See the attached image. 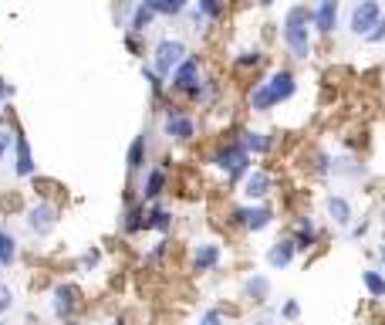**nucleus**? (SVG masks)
<instances>
[{"instance_id": "1", "label": "nucleus", "mask_w": 385, "mask_h": 325, "mask_svg": "<svg viewBox=\"0 0 385 325\" xmlns=\"http://www.w3.org/2000/svg\"><path fill=\"white\" fill-rule=\"evenodd\" d=\"M294 91H297L294 75H291L287 68H277V71H274L267 81H260V85L250 91V99H247V102H250V109H254V112H270L274 105L287 102Z\"/></svg>"}, {"instance_id": "2", "label": "nucleus", "mask_w": 385, "mask_h": 325, "mask_svg": "<svg viewBox=\"0 0 385 325\" xmlns=\"http://www.w3.org/2000/svg\"><path fill=\"white\" fill-rule=\"evenodd\" d=\"M284 44H287V51L294 54V58H311V11L308 7H291L287 17H284V31H281Z\"/></svg>"}, {"instance_id": "3", "label": "nucleus", "mask_w": 385, "mask_h": 325, "mask_svg": "<svg viewBox=\"0 0 385 325\" xmlns=\"http://www.w3.org/2000/svg\"><path fill=\"white\" fill-rule=\"evenodd\" d=\"M210 163H213L217 173L227 176V183L240 180V176L250 173V153H247V146L240 143V139H227V143H220L217 153L210 156Z\"/></svg>"}, {"instance_id": "4", "label": "nucleus", "mask_w": 385, "mask_h": 325, "mask_svg": "<svg viewBox=\"0 0 385 325\" xmlns=\"http://www.w3.org/2000/svg\"><path fill=\"white\" fill-rule=\"evenodd\" d=\"M230 221L237 224V227L250 231V234H260V231H267L270 224L277 221V214H274V207H267V204H244V207L230 210Z\"/></svg>"}, {"instance_id": "5", "label": "nucleus", "mask_w": 385, "mask_h": 325, "mask_svg": "<svg viewBox=\"0 0 385 325\" xmlns=\"http://www.w3.org/2000/svg\"><path fill=\"white\" fill-rule=\"evenodd\" d=\"M183 61H186V44L180 38H163L153 48V68L155 75H163V79H169Z\"/></svg>"}, {"instance_id": "6", "label": "nucleus", "mask_w": 385, "mask_h": 325, "mask_svg": "<svg viewBox=\"0 0 385 325\" xmlns=\"http://www.w3.org/2000/svg\"><path fill=\"white\" fill-rule=\"evenodd\" d=\"M78 305H81V291H78V285H68V281H61V285L51 288V315L54 319H61V322H71L78 312Z\"/></svg>"}, {"instance_id": "7", "label": "nucleus", "mask_w": 385, "mask_h": 325, "mask_svg": "<svg viewBox=\"0 0 385 325\" xmlns=\"http://www.w3.org/2000/svg\"><path fill=\"white\" fill-rule=\"evenodd\" d=\"M163 136L173 143H190V139H196V119L180 112V109H169L163 119Z\"/></svg>"}, {"instance_id": "8", "label": "nucleus", "mask_w": 385, "mask_h": 325, "mask_svg": "<svg viewBox=\"0 0 385 325\" xmlns=\"http://www.w3.org/2000/svg\"><path fill=\"white\" fill-rule=\"evenodd\" d=\"M27 231L38 237H48L58 227V207L54 204H48V200H41V204H34V207L27 210Z\"/></svg>"}, {"instance_id": "9", "label": "nucleus", "mask_w": 385, "mask_h": 325, "mask_svg": "<svg viewBox=\"0 0 385 325\" xmlns=\"http://www.w3.org/2000/svg\"><path fill=\"white\" fill-rule=\"evenodd\" d=\"M169 85H173V91H180V95H190L192 99V91L203 85V81H200V58H190V54H186V61L169 75Z\"/></svg>"}, {"instance_id": "10", "label": "nucleus", "mask_w": 385, "mask_h": 325, "mask_svg": "<svg viewBox=\"0 0 385 325\" xmlns=\"http://www.w3.org/2000/svg\"><path fill=\"white\" fill-rule=\"evenodd\" d=\"M379 21H382V7H379V0H361V4H355V11H351V17H348V27H351L359 38H365Z\"/></svg>"}, {"instance_id": "11", "label": "nucleus", "mask_w": 385, "mask_h": 325, "mask_svg": "<svg viewBox=\"0 0 385 325\" xmlns=\"http://www.w3.org/2000/svg\"><path fill=\"white\" fill-rule=\"evenodd\" d=\"M270 190H274V176H270L267 169H250L244 176V200L247 204H260L264 196H270Z\"/></svg>"}, {"instance_id": "12", "label": "nucleus", "mask_w": 385, "mask_h": 325, "mask_svg": "<svg viewBox=\"0 0 385 325\" xmlns=\"http://www.w3.org/2000/svg\"><path fill=\"white\" fill-rule=\"evenodd\" d=\"M220 261H223V247L217 241H200V244L192 247V271H217Z\"/></svg>"}, {"instance_id": "13", "label": "nucleus", "mask_w": 385, "mask_h": 325, "mask_svg": "<svg viewBox=\"0 0 385 325\" xmlns=\"http://www.w3.org/2000/svg\"><path fill=\"white\" fill-rule=\"evenodd\" d=\"M169 186V169L166 166H149L145 169V180H142V204H159V196L166 194Z\"/></svg>"}, {"instance_id": "14", "label": "nucleus", "mask_w": 385, "mask_h": 325, "mask_svg": "<svg viewBox=\"0 0 385 325\" xmlns=\"http://www.w3.org/2000/svg\"><path fill=\"white\" fill-rule=\"evenodd\" d=\"M240 299H247L250 305H267V299H270V278L267 274H260V271H254V274H247L244 278V288H240Z\"/></svg>"}, {"instance_id": "15", "label": "nucleus", "mask_w": 385, "mask_h": 325, "mask_svg": "<svg viewBox=\"0 0 385 325\" xmlns=\"http://www.w3.org/2000/svg\"><path fill=\"white\" fill-rule=\"evenodd\" d=\"M311 27L318 34H332L338 27V0H318V7L311 11Z\"/></svg>"}, {"instance_id": "16", "label": "nucleus", "mask_w": 385, "mask_h": 325, "mask_svg": "<svg viewBox=\"0 0 385 325\" xmlns=\"http://www.w3.org/2000/svg\"><path fill=\"white\" fill-rule=\"evenodd\" d=\"M324 210H328L334 227H351V221H355V207H351V200L345 194H332L324 200Z\"/></svg>"}, {"instance_id": "17", "label": "nucleus", "mask_w": 385, "mask_h": 325, "mask_svg": "<svg viewBox=\"0 0 385 325\" xmlns=\"http://www.w3.org/2000/svg\"><path fill=\"white\" fill-rule=\"evenodd\" d=\"M14 153H17V163H14V173L21 180H31L34 176V156H31V143H27L24 132H14Z\"/></svg>"}, {"instance_id": "18", "label": "nucleus", "mask_w": 385, "mask_h": 325, "mask_svg": "<svg viewBox=\"0 0 385 325\" xmlns=\"http://www.w3.org/2000/svg\"><path fill=\"white\" fill-rule=\"evenodd\" d=\"M297 258V247L291 237H281V241H274L267 247V264L274 271H284V268H291V261Z\"/></svg>"}, {"instance_id": "19", "label": "nucleus", "mask_w": 385, "mask_h": 325, "mask_svg": "<svg viewBox=\"0 0 385 325\" xmlns=\"http://www.w3.org/2000/svg\"><path fill=\"white\" fill-rule=\"evenodd\" d=\"M173 210L163 207V204H149V210H145V231H155V234L166 237L169 231H173Z\"/></svg>"}, {"instance_id": "20", "label": "nucleus", "mask_w": 385, "mask_h": 325, "mask_svg": "<svg viewBox=\"0 0 385 325\" xmlns=\"http://www.w3.org/2000/svg\"><path fill=\"white\" fill-rule=\"evenodd\" d=\"M291 241H294L297 254H301V251H311V247L318 244V224L311 221V217H301V221L294 224V234H291Z\"/></svg>"}, {"instance_id": "21", "label": "nucleus", "mask_w": 385, "mask_h": 325, "mask_svg": "<svg viewBox=\"0 0 385 325\" xmlns=\"http://www.w3.org/2000/svg\"><path fill=\"white\" fill-rule=\"evenodd\" d=\"M145 210H149V204H128L125 214H122V234H139V231H145Z\"/></svg>"}, {"instance_id": "22", "label": "nucleus", "mask_w": 385, "mask_h": 325, "mask_svg": "<svg viewBox=\"0 0 385 325\" xmlns=\"http://www.w3.org/2000/svg\"><path fill=\"white\" fill-rule=\"evenodd\" d=\"M145 159H149V139H145V132H142V136H135L132 146H128V156H125L128 173H132V176L142 173V169H145Z\"/></svg>"}, {"instance_id": "23", "label": "nucleus", "mask_w": 385, "mask_h": 325, "mask_svg": "<svg viewBox=\"0 0 385 325\" xmlns=\"http://www.w3.org/2000/svg\"><path fill=\"white\" fill-rule=\"evenodd\" d=\"M223 17V4L220 0H192V24L200 27L206 21H220Z\"/></svg>"}, {"instance_id": "24", "label": "nucleus", "mask_w": 385, "mask_h": 325, "mask_svg": "<svg viewBox=\"0 0 385 325\" xmlns=\"http://www.w3.org/2000/svg\"><path fill=\"white\" fill-rule=\"evenodd\" d=\"M153 21H155V11L149 7V0H139L135 11H132V17H128V34H142Z\"/></svg>"}, {"instance_id": "25", "label": "nucleus", "mask_w": 385, "mask_h": 325, "mask_svg": "<svg viewBox=\"0 0 385 325\" xmlns=\"http://www.w3.org/2000/svg\"><path fill=\"white\" fill-rule=\"evenodd\" d=\"M240 143L247 146V153L250 156H264V153H270L274 149V136H267V132H240Z\"/></svg>"}, {"instance_id": "26", "label": "nucleus", "mask_w": 385, "mask_h": 325, "mask_svg": "<svg viewBox=\"0 0 385 325\" xmlns=\"http://www.w3.org/2000/svg\"><path fill=\"white\" fill-rule=\"evenodd\" d=\"M361 285L369 291V299H385V271L365 268V271H361Z\"/></svg>"}, {"instance_id": "27", "label": "nucleus", "mask_w": 385, "mask_h": 325, "mask_svg": "<svg viewBox=\"0 0 385 325\" xmlns=\"http://www.w3.org/2000/svg\"><path fill=\"white\" fill-rule=\"evenodd\" d=\"M192 0H149V7L155 11V17H180Z\"/></svg>"}, {"instance_id": "28", "label": "nucleus", "mask_w": 385, "mask_h": 325, "mask_svg": "<svg viewBox=\"0 0 385 325\" xmlns=\"http://www.w3.org/2000/svg\"><path fill=\"white\" fill-rule=\"evenodd\" d=\"M17 261V237L0 227V268H11Z\"/></svg>"}, {"instance_id": "29", "label": "nucleus", "mask_w": 385, "mask_h": 325, "mask_svg": "<svg viewBox=\"0 0 385 325\" xmlns=\"http://www.w3.org/2000/svg\"><path fill=\"white\" fill-rule=\"evenodd\" d=\"M260 58H264V54L254 48V51H240V54H237V61H233V65L240 68V71H247V68H257V65H260Z\"/></svg>"}, {"instance_id": "30", "label": "nucleus", "mask_w": 385, "mask_h": 325, "mask_svg": "<svg viewBox=\"0 0 385 325\" xmlns=\"http://www.w3.org/2000/svg\"><path fill=\"white\" fill-rule=\"evenodd\" d=\"M297 315H301V305H297L294 299H287L281 305V312H277V319H284V322H297Z\"/></svg>"}, {"instance_id": "31", "label": "nucleus", "mask_w": 385, "mask_h": 325, "mask_svg": "<svg viewBox=\"0 0 385 325\" xmlns=\"http://www.w3.org/2000/svg\"><path fill=\"white\" fill-rule=\"evenodd\" d=\"M98 261H102V251H98V247H88V251L81 254V268H85V271H95Z\"/></svg>"}, {"instance_id": "32", "label": "nucleus", "mask_w": 385, "mask_h": 325, "mask_svg": "<svg viewBox=\"0 0 385 325\" xmlns=\"http://www.w3.org/2000/svg\"><path fill=\"white\" fill-rule=\"evenodd\" d=\"M166 254H169V241H166V237H163V241H159V244H155L153 251L145 254V261H149V264H159V261L166 258Z\"/></svg>"}, {"instance_id": "33", "label": "nucleus", "mask_w": 385, "mask_h": 325, "mask_svg": "<svg viewBox=\"0 0 385 325\" xmlns=\"http://www.w3.org/2000/svg\"><path fill=\"white\" fill-rule=\"evenodd\" d=\"M11 309H14V291H11V285L0 281V315H7Z\"/></svg>"}, {"instance_id": "34", "label": "nucleus", "mask_w": 385, "mask_h": 325, "mask_svg": "<svg viewBox=\"0 0 385 325\" xmlns=\"http://www.w3.org/2000/svg\"><path fill=\"white\" fill-rule=\"evenodd\" d=\"M142 75H145V81H149L153 95H163V75H155V68H145Z\"/></svg>"}, {"instance_id": "35", "label": "nucleus", "mask_w": 385, "mask_h": 325, "mask_svg": "<svg viewBox=\"0 0 385 325\" xmlns=\"http://www.w3.org/2000/svg\"><path fill=\"white\" fill-rule=\"evenodd\" d=\"M365 41H369V44H382L385 41V17L372 27V31H369V34H365Z\"/></svg>"}, {"instance_id": "36", "label": "nucleus", "mask_w": 385, "mask_h": 325, "mask_svg": "<svg viewBox=\"0 0 385 325\" xmlns=\"http://www.w3.org/2000/svg\"><path fill=\"white\" fill-rule=\"evenodd\" d=\"M196 325H223V312H217V309H210V312H203V319Z\"/></svg>"}, {"instance_id": "37", "label": "nucleus", "mask_w": 385, "mask_h": 325, "mask_svg": "<svg viewBox=\"0 0 385 325\" xmlns=\"http://www.w3.org/2000/svg\"><path fill=\"white\" fill-rule=\"evenodd\" d=\"M11 143H14V132H11V129H0V159L7 156V149H11Z\"/></svg>"}, {"instance_id": "38", "label": "nucleus", "mask_w": 385, "mask_h": 325, "mask_svg": "<svg viewBox=\"0 0 385 325\" xmlns=\"http://www.w3.org/2000/svg\"><path fill=\"white\" fill-rule=\"evenodd\" d=\"M369 227H372V224H369V221H361V224H355V227H351V241H361V237L369 234Z\"/></svg>"}, {"instance_id": "39", "label": "nucleus", "mask_w": 385, "mask_h": 325, "mask_svg": "<svg viewBox=\"0 0 385 325\" xmlns=\"http://www.w3.org/2000/svg\"><path fill=\"white\" fill-rule=\"evenodd\" d=\"M125 48H128L132 54H139V51H142V48H139V41H135V34H125Z\"/></svg>"}, {"instance_id": "40", "label": "nucleus", "mask_w": 385, "mask_h": 325, "mask_svg": "<svg viewBox=\"0 0 385 325\" xmlns=\"http://www.w3.org/2000/svg\"><path fill=\"white\" fill-rule=\"evenodd\" d=\"M7 95H14V89H11V85H4V81H0V105H4V99H7Z\"/></svg>"}, {"instance_id": "41", "label": "nucleus", "mask_w": 385, "mask_h": 325, "mask_svg": "<svg viewBox=\"0 0 385 325\" xmlns=\"http://www.w3.org/2000/svg\"><path fill=\"white\" fill-rule=\"evenodd\" d=\"M257 4H260V7H270V4H277V0H257Z\"/></svg>"}, {"instance_id": "42", "label": "nucleus", "mask_w": 385, "mask_h": 325, "mask_svg": "<svg viewBox=\"0 0 385 325\" xmlns=\"http://www.w3.org/2000/svg\"><path fill=\"white\" fill-rule=\"evenodd\" d=\"M379 258H382V271H385V247H382V251H379Z\"/></svg>"}, {"instance_id": "43", "label": "nucleus", "mask_w": 385, "mask_h": 325, "mask_svg": "<svg viewBox=\"0 0 385 325\" xmlns=\"http://www.w3.org/2000/svg\"><path fill=\"white\" fill-rule=\"evenodd\" d=\"M71 325H81V322H71Z\"/></svg>"}, {"instance_id": "44", "label": "nucleus", "mask_w": 385, "mask_h": 325, "mask_svg": "<svg viewBox=\"0 0 385 325\" xmlns=\"http://www.w3.org/2000/svg\"><path fill=\"white\" fill-rule=\"evenodd\" d=\"M0 325H4V322H0Z\"/></svg>"}]
</instances>
